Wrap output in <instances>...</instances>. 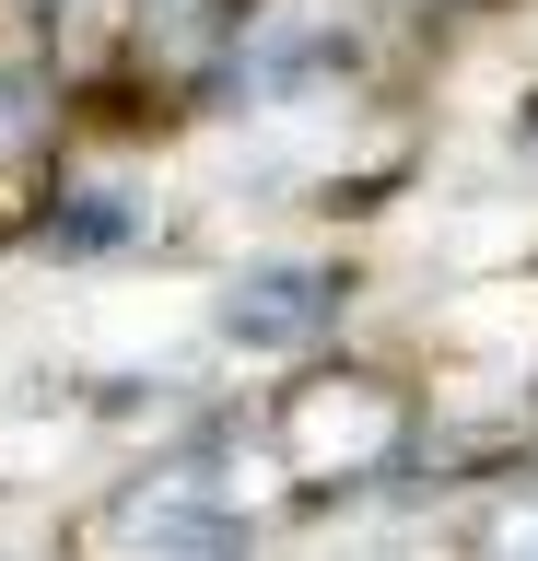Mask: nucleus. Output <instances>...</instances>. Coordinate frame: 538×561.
I'll use <instances>...</instances> for the list:
<instances>
[{"label": "nucleus", "instance_id": "7ed1b4c3", "mask_svg": "<svg viewBox=\"0 0 538 561\" xmlns=\"http://www.w3.org/2000/svg\"><path fill=\"white\" fill-rule=\"evenodd\" d=\"M36 245L71 257V270H94V257H141V245H164V199H152L141 175H59L47 210H36Z\"/></svg>", "mask_w": 538, "mask_h": 561}, {"label": "nucleus", "instance_id": "423d86ee", "mask_svg": "<svg viewBox=\"0 0 538 561\" xmlns=\"http://www.w3.org/2000/svg\"><path fill=\"white\" fill-rule=\"evenodd\" d=\"M375 12H387V24H398V12H457V0H375Z\"/></svg>", "mask_w": 538, "mask_h": 561}, {"label": "nucleus", "instance_id": "39448f33", "mask_svg": "<svg viewBox=\"0 0 538 561\" xmlns=\"http://www.w3.org/2000/svg\"><path fill=\"white\" fill-rule=\"evenodd\" d=\"M24 35H59V24H82V12H106V0H0Z\"/></svg>", "mask_w": 538, "mask_h": 561}, {"label": "nucleus", "instance_id": "20e7f679", "mask_svg": "<svg viewBox=\"0 0 538 561\" xmlns=\"http://www.w3.org/2000/svg\"><path fill=\"white\" fill-rule=\"evenodd\" d=\"M71 129V70L47 47H0V175H36Z\"/></svg>", "mask_w": 538, "mask_h": 561}, {"label": "nucleus", "instance_id": "f03ea898", "mask_svg": "<svg viewBox=\"0 0 538 561\" xmlns=\"http://www.w3.org/2000/svg\"><path fill=\"white\" fill-rule=\"evenodd\" d=\"M94 538H106V561H257L234 491L199 480V468H152V480H129L106 515H94Z\"/></svg>", "mask_w": 538, "mask_h": 561}, {"label": "nucleus", "instance_id": "f257e3e1", "mask_svg": "<svg viewBox=\"0 0 538 561\" xmlns=\"http://www.w3.org/2000/svg\"><path fill=\"white\" fill-rule=\"evenodd\" d=\"M340 316H352V270L317 257V245H270L211 293L222 351H247V363H305V351L340 340Z\"/></svg>", "mask_w": 538, "mask_h": 561}]
</instances>
